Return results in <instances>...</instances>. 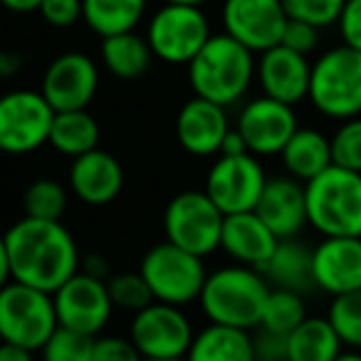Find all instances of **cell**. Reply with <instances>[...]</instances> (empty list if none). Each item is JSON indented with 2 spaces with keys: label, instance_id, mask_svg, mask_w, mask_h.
<instances>
[{
  "label": "cell",
  "instance_id": "obj_1",
  "mask_svg": "<svg viewBox=\"0 0 361 361\" xmlns=\"http://www.w3.org/2000/svg\"><path fill=\"white\" fill-rule=\"evenodd\" d=\"M82 270L80 245L62 221L20 218L0 245V282H23L55 295Z\"/></svg>",
  "mask_w": 361,
  "mask_h": 361
},
{
  "label": "cell",
  "instance_id": "obj_2",
  "mask_svg": "<svg viewBox=\"0 0 361 361\" xmlns=\"http://www.w3.org/2000/svg\"><path fill=\"white\" fill-rule=\"evenodd\" d=\"M252 80H257L255 52L228 32L213 35L188 65V85L193 94L226 109L243 102Z\"/></svg>",
  "mask_w": 361,
  "mask_h": 361
},
{
  "label": "cell",
  "instance_id": "obj_3",
  "mask_svg": "<svg viewBox=\"0 0 361 361\" xmlns=\"http://www.w3.org/2000/svg\"><path fill=\"white\" fill-rule=\"evenodd\" d=\"M270 290L272 285L262 275V270L235 262V265L208 272L198 305L211 324H226L252 331L260 326Z\"/></svg>",
  "mask_w": 361,
  "mask_h": 361
},
{
  "label": "cell",
  "instance_id": "obj_4",
  "mask_svg": "<svg viewBox=\"0 0 361 361\" xmlns=\"http://www.w3.org/2000/svg\"><path fill=\"white\" fill-rule=\"evenodd\" d=\"M305 188L310 226L322 238H361V173L329 166Z\"/></svg>",
  "mask_w": 361,
  "mask_h": 361
},
{
  "label": "cell",
  "instance_id": "obj_5",
  "mask_svg": "<svg viewBox=\"0 0 361 361\" xmlns=\"http://www.w3.org/2000/svg\"><path fill=\"white\" fill-rule=\"evenodd\" d=\"M310 102L326 119L361 116V52L344 42L322 52L312 62Z\"/></svg>",
  "mask_w": 361,
  "mask_h": 361
},
{
  "label": "cell",
  "instance_id": "obj_6",
  "mask_svg": "<svg viewBox=\"0 0 361 361\" xmlns=\"http://www.w3.org/2000/svg\"><path fill=\"white\" fill-rule=\"evenodd\" d=\"M60 329L55 297L45 290L8 282L0 290V336L6 344L42 351Z\"/></svg>",
  "mask_w": 361,
  "mask_h": 361
},
{
  "label": "cell",
  "instance_id": "obj_7",
  "mask_svg": "<svg viewBox=\"0 0 361 361\" xmlns=\"http://www.w3.org/2000/svg\"><path fill=\"white\" fill-rule=\"evenodd\" d=\"M139 272L149 282L156 302L176 307H188L201 300V292L208 280L203 257L169 240L156 243L154 247L146 250Z\"/></svg>",
  "mask_w": 361,
  "mask_h": 361
},
{
  "label": "cell",
  "instance_id": "obj_8",
  "mask_svg": "<svg viewBox=\"0 0 361 361\" xmlns=\"http://www.w3.org/2000/svg\"><path fill=\"white\" fill-rule=\"evenodd\" d=\"M226 213L211 201L206 191H180L164 211V235L169 243L208 257L221 247Z\"/></svg>",
  "mask_w": 361,
  "mask_h": 361
},
{
  "label": "cell",
  "instance_id": "obj_9",
  "mask_svg": "<svg viewBox=\"0 0 361 361\" xmlns=\"http://www.w3.org/2000/svg\"><path fill=\"white\" fill-rule=\"evenodd\" d=\"M211 37V23L201 6L164 3L146 25V40L154 50V57L166 65L188 67Z\"/></svg>",
  "mask_w": 361,
  "mask_h": 361
},
{
  "label": "cell",
  "instance_id": "obj_10",
  "mask_svg": "<svg viewBox=\"0 0 361 361\" xmlns=\"http://www.w3.org/2000/svg\"><path fill=\"white\" fill-rule=\"evenodd\" d=\"M55 114L42 92H8L0 99V149L11 156H25L50 144Z\"/></svg>",
  "mask_w": 361,
  "mask_h": 361
},
{
  "label": "cell",
  "instance_id": "obj_11",
  "mask_svg": "<svg viewBox=\"0 0 361 361\" xmlns=\"http://www.w3.org/2000/svg\"><path fill=\"white\" fill-rule=\"evenodd\" d=\"M129 336L144 359H186L196 329L183 307L151 302L131 317Z\"/></svg>",
  "mask_w": 361,
  "mask_h": 361
},
{
  "label": "cell",
  "instance_id": "obj_12",
  "mask_svg": "<svg viewBox=\"0 0 361 361\" xmlns=\"http://www.w3.org/2000/svg\"><path fill=\"white\" fill-rule=\"evenodd\" d=\"M267 186V173L255 154L218 156L208 169L206 188L211 201L226 216L255 211L262 191Z\"/></svg>",
  "mask_w": 361,
  "mask_h": 361
},
{
  "label": "cell",
  "instance_id": "obj_13",
  "mask_svg": "<svg viewBox=\"0 0 361 361\" xmlns=\"http://www.w3.org/2000/svg\"><path fill=\"white\" fill-rule=\"evenodd\" d=\"M52 297H55L60 326L90 336H99L114 312V300L109 295L106 280L85 270L72 275Z\"/></svg>",
  "mask_w": 361,
  "mask_h": 361
},
{
  "label": "cell",
  "instance_id": "obj_14",
  "mask_svg": "<svg viewBox=\"0 0 361 361\" xmlns=\"http://www.w3.org/2000/svg\"><path fill=\"white\" fill-rule=\"evenodd\" d=\"M223 32L255 55L282 45V35L290 23L285 0H226L223 3Z\"/></svg>",
  "mask_w": 361,
  "mask_h": 361
},
{
  "label": "cell",
  "instance_id": "obj_15",
  "mask_svg": "<svg viewBox=\"0 0 361 361\" xmlns=\"http://www.w3.org/2000/svg\"><path fill=\"white\" fill-rule=\"evenodd\" d=\"M235 129L245 139L247 151L262 159V156H280L287 141L300 129V121L295 106L260 94L240 106Z\"/></svg>",
  "mask_w": 361,
  "mask_h": 361
},
{
  "label": "cell",
  "instance_id": "obj_16",
  "mask_svg": "<svg viewBox=\"0 0 361 361\" xmlns=\"http://www.w3.org/2000/svg\"><path fill=\"white\" fill-rule=\"evenodd\" d=\"M99 90V67L85 52H62L47 65L40 92L55 111L87 109Z\"/></svg>",
  "mask_w": 361,
  "mask_h": 361
},
{
  "label": "cell",
  "instance_id": "obj_17",
  "mask_svg": "<svg viewBox=\"0 0 361 361\" xmlns=\"http://www.w3.org/2000/svg\"><path fill=\"white\" fill-rule=\"evenodd\" d=\"M231 129L226 106L196 94L176 114V139L180 149L198 159L221 156L223 141Z\"/></svg>",
  "mask_w": 361,
  "mask_h": 361
},
{
  "label": "cell",
  "instance_id": "obj_18",
  "mask_svg": "<svg viewBox=\"0 0 361 361\" xmlns=\"http://www.w3.org/2000/svg\"><path fill=\"white\" fill-rule=\"evenodd\" d=\"M257 85L262 94L297 106L310 99L312 62L285 45L270 47L257 55Z\"/></svg>",
  "mask_w": 361,
  "mask_h": 361
},
{
  "label": "cell",
  "instance_id": "obj_19",
  "mask_svg": "<svg viewBox=\"0 0 361 361\" xmlns=\"http://www.w3.org/2000/svg\"><path fill=\"white\" fill-rule=\"evenodd\" d=\"M67 186L72 196L80 198L85 206L99 208L116 201L124 188V169L119 159L104 149H94L85 156L72 159Z\"/></svg>",
  "mask_w": 361,
  "mask_h": 361
},
{
  "label": "cell",
  "instance_id": "obj_20",
  "mask_svg": "<svg viewBox=\"0 0 361 361\" xmlns=\"http://www.w3.org/2000/svg\"><path fill=\"white\" fill-rule=\"evenodd\" d=\"M312 270L317 290L329 297L361 290V238H322Z\"/></svg>",
  "mask_w": 361,
  "mask_h": 361
},
{
  "label": "cell",
  "instance_id": "obj_21",
  "mask_svg": "<svg viewBox=\"0 0 361 361\" xmlns=\"http://www.w3.org/2000/svg\"><path fill=\"white\" fill-rule=\"evenodd\" d=\"M255 213L280 240L297 238L302 228L310 226L305 183L292 178L290 173L267 178V186L257 201Z\"/></svg>",
  "mask_w": 361,
  "mask_h": 361
},
{
  "label": "cell",
  "instance_id": "obj_22",
  "mask_svg": "<svg viewBox=\"0 0 361 361\" xmlns=\"http://www.w3.org/2000/svg\"><path fill=\"white\" fill-rule=\"evenodd\" d=\"M277 243H280V238L265 226V221L255 211L226 216L221 250L238 265L262 270L270 255L275 252Z\"/></svg>",
  "mask_w": 361,
  "mask_h": 361
},
{
  "label": "cell",
  "instance_id": "obj_23",
  "mask_svg": "<svg viewBox=\"0 0 361 361\" xmlns=\"http://www.w3.org/2000/svg\"><path fill=\"white\" fill-rule=\"evenodd\" d=\"M312 260H314V247L297 240V238H287V240L277 243L275 252L262 267V275L267 277L272 287L307 295L317 287Z\"/></svg>",
  "mask_w": 361,
  "mask_h": 361
},
{
  "label": "cell",
  "instance_id": "obj_24",
  "mask_svg": "<svg viewBox=\"0 0 361 361\" xmlns=\"http://www.w3.org/2000/svg\"><path fill=\"white\" fill-rule=\"evenodd\" d=\"M280 159L292 178L307 183V180L324 173L329 166H334L331 139L322 134V131L312 129V126H300L295 131V136L287 141L285 149H282Z\"/></svg>",
  "mask_w": 361,
  "mask_h": 361
},
{
  "label": "cell",
  "instance_id": "obj_25",
  "mask_svg": "<svg viewBox=\"0 0 361 361\" xmlns=\"http://www.w3.org/2000/svg\"><path fill=\"white\" fill-rule=\"evenodd\" d=\"M186 361H257L255 341L247 329L208 324L196 331Z\"/></svg>",
  "mask_w": 361,
  "mask_h": 361
},
{
  "label": "cell",
  "instance_id": "obj_26",
  "mask_svg": "<svg viewBox=\"0 0 361 361\" xmlns=\"http://www.w3.org/2000/svg\"><path fill=\"white\" fill-rule=\"evenodd\" d=\"M99 55L104 70L116 80H139L146 75L154 60V50L146 35H139L136 30L102 37Z\"/></svg>",
  "mask_w": 361,
  "mask_h": 361
},
{
  "label": "cell",
  "instance_id": "obj_27",
  "mask_svg": "<svg viewBox=\"0 0 361 361\" xmlns=\"http://www.w3.org/2000/svg\"><path fill=\"white\" fill-rule=\"evenodd\" d=\"M102 129L99 121L87 109L57 111L50 131V146L62 156H85L90 151L99 149Z\"/></svg>",
  "mask_w": 361,
  "mask_h": 361
},
{
  "label": "cell",
  "instance_id": "obj_28",
  "mask_svg": "<svg viewBox=\"0 0 361 361\" xmlns=\"http://www.w3.org/2000/svg\"><path fill=\"white\" fill-rule=\"evenodd\" d=\"M344 349L326 317H307L287 336V361H334Z\"/></svg>",
  "mask_w": 361,
  "mask_h": 361
},
{
  "label": "cell",
  "instance_id": "obj_29",
  "mask_svg": "<svg viewBox=\"0 0 361 361\" xmlns=\"http://www.w3.org/2000/svg\"><path fill=\"white\" fill-rule=\"evenodd\" d=\"M82 3H85L87 27L99 37L136 30L149 6V0H82Z\"/></svg>",
  "mask_w": 361,
  "mask_h": 361
},
{
  "label": "cell",
  "instance_id": "obj_30",
  "mask_svg": "<svg viewBox=\"0 0 361 361\" xmlns=\"http://www.w3.org/2000/svg\"><path fill=\"white\" fill-rule=\"evenodd\" d=\"M307 317L310 314H307L305 295L292 290H282V287H272L270 297L265 302V310H262L260 326L277 331L282 336H290Z\"/></svg>",
  "mask_w": 361,
  "mask_h": 361
},
{
  "label": "cell",
  "instance_id": "obj_31",
  "mask_svg": "<svg viewBox=\"0 0 361 361\" xmlns=\"http://www.w3.org/2000/svg\"><path fill=\"white\" fill-rule=\"evenodd\" d=\"M67 203H70L67 188L55 178L32 180L23 196L25 216L37 221H62V216L67 213Z\"/></svg>",
  "mask_w": 361,
  "mask_h": 361
},
{
  "label": "cell",
  "instance_id": "obj_32",
  "mask_svg": "<svg viewBox=\"0 0 361 361\" xmlns=\"http://www.w3.org/2000/svg\"><path fill=\"white\" fill-rule=\"evenodd\" d=\"M326 319L331 322L346 349L361 351V290L331 297Z\"/></svg>",
  "mask_w": 361,
  "mask_h": 361
},
{
  "label": "cell",
  "instance_id": "obj_33",
  "mask_svg": "<svg viewBox=\"0 0 361 361\" xmlns=\"http://www.w3.org/2000/svg\"><path fill=\"white\" fill-rule=\"evenodd\" d=\"M94 341L97 336L60 326L42 346L40 356L42 361H94Z\"/></svg>",
  "mask_w": 361,
  "mask_h": 361
},
{
  "label": "cell",
  "instance_id": "obj_34",
  "mask_svg": "<svg viewBox=\"0 0 361 361\" xmlns=\"http://www.w3.org/2000/svg\"><path fill=\"white\" fill-rule=\"evenodd\" d=\"M106 285H109V295L114 300V307L131 312V314H136L139 310L149 307L151 302H156L154 292H151L149 282L144 280L141 272H121V275L109 277Z\"/></svg>",
  "mask_w": 361,
  "mask_h": 361
},
{
  "label": "cell",
  "instance_id": "obj_35",
  "mask_svg": "<svg viewBox=\"0 0 361 361\" xmlns=\"http://www.w3.org/2000/svg\"><path fill=\"white\" fill-rule=\"evenodd\" d=\"M329 139L334 166L361 173V116L339 121V126Z\"/></svg>",
  "mask_w": 361,
  "mask_h": 361
},
{
  "label": "cell",
  "instance_id": "obj_36",
  "mask_svg": "<svg viewBox=\"0 0 361 361\" xmlns=\"http://www.w3.org/2000/svg\"><path fill=\"white\" fill-rule=\"evenodd\" d=\"M346 0H285V11L292 20H305L314 27L336 25Z\"/></svg>",
  "mask_w": 361,
  "mask_h": 361
},
{
  "label": "cell",
  "instance_id": "obj_37",
  "mask_svg": "<svg viewBox=\"0 0 361 361\" xmlns=\"http://www.w3.org/2000/svg\"><path fill=\"white\" fill-rule=\"evenodd\" d=\"M40 18L52 27H72L80 20H85V3L82 0H42Z\"/></svg>",
  "mask_w": 361,
  "mask_h": 361
},
{
  "label": "cell",
  "instance_id": "obj_38",
  "mask_svg": "<svg viewBox=\"0 0 361 361\" xmlns=\"http://www.w3.org/2000/svg\"><path fill=\"white\" fill-rule=\"evenodd\" d=\"M94 361H144L131 336L99 334L94 341Z\"/></svg>",
  "mask_w": 361,
  "mask_h": 361
},
{
  "label": "cell",
  "instance_id": "obj_39",
  "mask_svg": "<svg viewBox=\"0 0 361 361\" xmlns=\"http://www.w3.org/2000/svg\"><path fill=\"white\" fill-rule=\"evenodd\" d=\"M282 45L300 52V55L310 57L312 52L317 50V45H319V27L310 25V23H305V20H292L290 18V23H287V27H285V35H282Z\"/></svg>",
  "mask_w": 361,
  "mask_h": 361
},
{
  "label": "cell",
  "instance_id": "obj_40",
  "mask_svg": "<svg viewBox=\"0 0 361 361\" xmlns=\"http://www.w3.org/2000/svg\"><path fill=\"white\" fill-rule=\"evenodd\" d=\"M252 341H255L257 361H287V336L265 329V326H257V334H252Z\"/></svg>",
  "mask_w": 361,
  "mask_h": 361
},
{
  "label": "cell",
  "instance_id": "obj_41",
  "mask_svg": "<svg viewBox=\"0 0 361 361\" xmlns=\"http://www.w3.org/2000/svg\"><path fill=\"white\" fill-rule=\"evenodd\" d=\"M336 25H339L341 42L361 52V0H346Z\"/></svg>",
  "mask_w": 361,
  "mask_h": 361
},
{
  "label": "cell",
  "instance_id": "obj_42",
  "mask_svg": "<svg viewBox=\"0 0 361 361\" xmlns=\"http://www.w3.org/2000/svg\"><path fill=\"white\" fill-rule=\"evenodd\" d=\"M240 154H250V151H247V144H245V139H243V134L233 126V129L228 131L226 141H223L221 156H240Z\"/></svg>",
  "mask_w": 361,
  "mask_h": 361
},
{
  "label": "cell",
  "instance_id": "obj_43",
  "mask_svg": "<svg viewBox=\"0 0 361 361\" xmlns=\"http://www.w3.org/2000/svg\"><path fill=\"white\" fill-rule=\"evenodd\" d=\"M32 354H35V351L23 349V346L6 344V341H3V346H0V361H35Z\"/></svg>",
  "mask_w": 361,
  "mask_h": 361
},
{
  "label": "cell",
  "instance_id": "obj_44",
  "mask_svg": "<svg viewBox=\"0 0 361 361\" xmlns=\"http://www.w3.org/2000/svg\"><path fill=\"white\" fill-rule=\"evenodd\" d=\"M20 67H23L20 55H16V52H3L0 55V75L3 77H13Z\"/></svg>",
  "mask_w": 361,
  "mask_h": 361
},
{
  "label": "cell",
  "instance_id": "obj_45",
  "mask_svg": "<svg viewBox=\"0 0 361 361\" xmlns=\"http://www.w3.org/2000/svg\"><path fill=\"white\" fill-rule=\"evenodd\" d=\"M0 3L13 13H35L42 6V0H0Z\"/></svg>",
  "mask_w": 361,
  "mask_h": 361
},
{
  "label": "cell",
  "instance_id": "obj_46",
  "mask_svg": "<svg viewBox=\"0 0 361 361\" xmlns=\"http://www.w3.org/2000/svg\"><path fill=\"white\" fill-rule=\"evenodd\" d=\"M82 270L90 272V275L104 277V280H106V262L102 260V257H87L85 265H82Z\"/></svg>",
  "mask_w": 361,
  "mask_h": 361
},
{
  "label": "cell",
  "instance_id": "obj_47",
  "mask_svg": "<svg viewBox=\"0 0 361 361\" xmlns=\"http://www.w3.org/2000/svg\"><path fill=\"white\" fill-rule=\"evenodd\" d=\"M334 361H361V351L359 349H346V346H344Z\"/></svg>",
  "mask_w": 361,
  "mask_h": 361
},
{
  "label": "cell",
  "instance_id": "obj_48",
  "mask_svg": "<svg viewBox=\"0 0 361 361\" xmlns=\"http://www.w3.org/2000/svg\"><path fill=\"white\" fill-rule=\"evenodd\" d=\"M164 3H178V6H203L206 0H164Z\"/></svg>",
  "mask_w": 361,
  "mask_h": 361
},
{
  "label": "cell",
  "instance_id": "obj_49",
  "mask_svg": "<svg viewBox=\"0 0 361 361\" xmlns=\"http://www.w3.org/2000/svg\"><path fill=\"white\" fill-rule=\"evenodd\" d=\"M144 361H186V359H144Z\"/></svg>",
  "mask_w": 361,
  "mask_h": 361
}]
</instances>
